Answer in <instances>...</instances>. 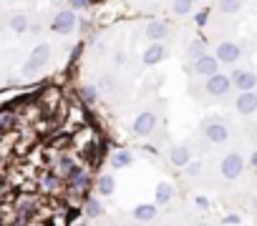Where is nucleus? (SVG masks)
I'll use <instances>...</instances> for the list:
<instances>
[{
    "label": "nucleus",
    "mask_w": 257,
    "mask_h": 226,
    "mask_svg": "<svg viewBox=\"0 0 257 226\" xmlns=\"http://www.w3.org/2000/svg\"><path fill=\"white\" fill-rule=\"evenodd\" d=\"M222 66H219V60L214 58V53H202L199 58H194V60H189V70H192V76L194 78H207V76H212V73H217Z\"/></svg>",
    "instance_id": "1a4fd4ad"
},
{
    "label": "nucleus",
    "mask_w": 257,
    "mask_h": 226,
    "mask_svg": "<svg viewBox=\"0 0 257 226\" xmlns=\"http://www.w3.org/2000/svg\"><path fill=\"white\" fill-rule=\"evenodd\" d=\"M51 46L48 43H38L33 50H31V56L26 58V63H23V68H21V76H26V78H33V76H38L48 63H51Z\"/></svg>",
    "instance_id": "39448f33"
},
{
    "label": "nucleus",
    "mask_w": 257,
    "mask_h": 226,
    "mask_svg": "<svg viewBox=\"0 0 257 226\" xmlns=\"http://www.w3.org/2000/svg\"><path fill=\"white\" fill-rule=\"evenodd\" d=\"M16 216H18L21 221H28V218L33 216V201H21L18 208H16Z\"/></svg>",
    "instance_id": "cd10ccee"
},
{
    "label": "nucleus",
    "mask_w": 257,
    "mask_h": 226,
    "mask_svg": "<svg viewBox=\"0 0 257 226\" xmlns=\"http://www.w3.org/2000/svg\"><path fill=\"white\" fill-rule=\"evenodd\" d=\"M103 204H101V198L98 196H88L86 198V204H83V214H86V218H98V216H103Z\"/></svg>",
    "instance_id": "5701e85b"
},
{
    "label": "nucleus",
    "mask_w": 257,
    "mask_h": 226,
    "mask_svg": "<svg viewBox=\"0 0 257 226\" xmlns=\"http://www.w3.org/2000/svg\"><path fill=\"white\" fill-rule=\"evenodd\" d=\"M0 226H3V221H0Z\"/></svg>",
    "instance_id": "4c0bfd02"
},
{
    "label": "nucleus",
    "mask_w": 257,
    "mask_h": 226,
    "mask_svg": "<svg viewBox=\"0 0 257 226\" xmlns=\"http://www.w3.org/2000/svg\"><path fill=\"white\" fill-rule=\"evenodd\" d=\"M232 83H229V76L217 70L207 78H202V93L209 98V100H227L232 96Z\"/></svg>",
    "instance_id": "20e7f679"
},
{
    "label": "nucleus",
    "mask_w": 257,
    "mask_h": 226,
    "mask_svg": "<svg viewBox=\"0 0 257 226\" xmlns=\"http://www.w3.org/2000/svg\"><path fill=\"white\" fill-rule=\"evenodd\" d=\"M157 124H159V113L154 110V108H147V110H142L139 116L134 118V136H139V138H147V136H152L154 134V128H157Z\"/></svg>",
    "instance_id": "9d476101"
},
{
    "label": "nucleus",
    "mask_w": 257,
    "mask_h": 226,
    "mask_svg": "<svg viewBox=\"0 0 257 226\" xmlns=\"http://www.w3.org/2000/svg\"><path fill=\"white\" fill-rule=\"evenodd\" d=\"M194 226H214V224H207V221H202V224H194Z\"/></svg>",
    "instance_id": "72a5a7b5"
},
{
    "label": "nucleus",
    "mask_w": 257,
    "mask_h": 226,
    "mask_svg": "<svg viewBox=\"0 0 257 226\" xmlns=\"http://www.w3.org/2000/svg\"><path fill=\"white\" fill-rule=\"evenodd\" d=\"M234 90H257V70L249 66H232L227 73Z\"/></svg>",
    "instance_id": "423d86ee"
},
{
    "label": "nucleus",
    "mask_w": 257,
    "mask_h": 226,
    "mask_svg": "<svg viewBox=\"0 0 257 226\" xmlns=\"http://www.w3.org/2000/svg\"><path fill=\"white\" fill-rule=\"evenodd\" d=\"M194 206H197V208H209V201H207L204 196H197V198H194Z\"/></svg>",
    "instance_id": "2f4dec72"
},
{
    "label": "nucleus",
    "mask_w": 257,
    "mask_h": 226,
    "mask_svg": "<svg viewBox=\"0 0 257 226\" xmlns=\"http://www.w3.org/2000/svg\"><path fill=\"white\" fill-rule=\"evenodd\" d=\"M209 48H207V43L202 40V38H192L189 43H187V48H184V56H187V60H194V58H199L202 53H207Z\"/></svg>",
    "instance_id": "b1692460"
},
{
    "label": "nucleus",
    "mask_w": 257,
    "mask_h": 226,
    "mask_svg": "<svg viewBox=\"0 0 257 226\" xmlns=\"http://www.w3.org/2000/svg\"><path fill=\"white\" fill-rule=\"evenodd\" d=\"M167 158H169V164H172L174 168H184V166L194 158V151H192L189 144H179V146H172V148H169Z\"/></svg>",
    "instance_id": "f8f14e48"
},
{
    "label": "nucleus",
    "mask_w": 257,
    "mask_h": 226,
    "mask_svg": "<svg viewBox=\"0 0 257 226\" xmlns=\"http://www.w3.org/2000/svg\"><path fill=\"white\" fill-rule=\"evenodd\" d=\"M214 58L219 60V66H237L244 56H247V46L242 40H234V38H224L214 46Z\"/></svg>",
    "instance_id": "7ed1b4c3"
},
{
    "label": "nucleus",
    "mask_w": 257,
    "mask_h": 226,
    "mask_svg": "<svg viewBox=\"0 0 257 226\" xmlns=\"http://www.w3.org/2000/svg\"><path fill=\"white\" fill-rule=\"evenodd\" d=\"M234 131L237 128L227 116H209L199 126V141L204 144V148H222L234 138Z\"/></svg>",
    "instance_id": "f257e3e1"
},
{
    "label": "nucleus",
    "mask_w": 257,
    "mask_h": 226,
    "mask_svg": "<svg viewBox=\"0 0 257 226\" xmlns=\"http://www.w3.org/2000/svg\"><path fill=\"white\" fill-rule=\"evenodd\" d=\"M108 164H111V168H128L134 164V154L128 151V148H118V151H113L111 154V158H108Z\"/></svg>",
    "instance_id": "a211bd4d"
},
{
    "label": "nucleus",
    "mask_w": 257,
    "mask_h": 226,
    "mask_svg": "<svg viewBox=\"0 0 257 226\" xmlns=\"http://www.w3.org/2000/svg\"><path fill=\"white\" fill-rule=\"evenodd\" d=\"M194 8H197L194 0H172V16H177V18H189L194 13Z\"/></svg>",
    "instance_id": "4be33fe9"
},
{
    "label": "nucleus",
    "mask_w": 257,
    "mask_h": 226,
    "mask_svg": "<svg viewBox=\"0 0 257 226\" xmlns=\"http://www.w3.org/2000/svg\"><path fill=\"white\" fill-rule=\"evenodd\" d=\"M0 36H3V20H0Z\"/></svg>",
    "instance_id": "f704fd0d"
},
{
    "label": "nucleus",
    "mask_w": 257,
    "mask_h": 226,
    "mask_svg": "<svg viewBox=\"0 0 257 226\" xmlns=\"http://www.w3.org/2000/svg\"><path fill=\"white\" fill-rule=\"evenodd\" d=\"M76 26H78V16H76V10H71V8H61V10L53 16V20H51V28H53V33H58V36H71V33L76 30Z\"/></svg>",
    "instance_id": "6e6552de"
},
{
    "label": "nucleus",
    "mask_w": 257,
    "mask_h": 226,
    "mask_svg": "<svg viewBox=\"0 0 257 226\" xmlns=\"http://www.w3.org/2000/svg\"><path fill=\"white\" fill-rule=\"evenodd\" d=\"M8 28H11V33L13 36H26L28 30H31V18H28V13L26 10H11L8 13Z\"/></svg>",
    "instance_id": "ddd939ff"
},
{
    "label": "nucleus",
    "mask_w": 257,
    "mask_h": 226,
    "mask_svg": "<svg viewBox=\"0 0 257 226\" xmlns=\"http://www.w3.org/2000/svg\"><path fill=\"white\" fill-rule=\"evenodd\" d=\"M91 3H93V0H68V8L76 10V13H81V10L91 8Z\"/></svg>",
    "instance_id": "7c9ffc66"
},
{
    "label": "nucleus",
    "mask_w": 257,
    "mask_h": 226,
    "mask_svg": "<svg viewBox=\"0 0 257 226\" xmlns=\"http://www.w3.org/2000/svg\"><path fill=\"white\" fill-rule=\"evenodd\" d=\"M96 191H98V196H113V191H116L113 174H101L98 181H96Z\"/></svg>",
    "instance_id": "412c9836"
},
{
    "label": "nucleus",
    "mask_w": 257,
    "mask_h": 226,
    "mask_svg": "<svg viewBox=\"0 0 257 226\" xmlns=\"http://www.w3.org/2000/svg\"><path fill=\"white\" fill-rule=\"evenodd\" d=\"M76 226H86V221H81V224H76Z\"/></svg>",
    "instance_id": "c9c22d12"
},
{
    "label": "nucleus",
    "mask_w": 257,
    "mask_h": 226,
    "mask_svg": "<svg viewBox=\"0 0 257 226\" xmlns=\"http://www.w3.org/2000/svg\"><path fill=\"white\" fill-rule=\"evenodd\" d=\"M167 56H169L167 43H164V40H157V43H149V48H147L144 56H142V63H144V66H159Z\"/></svg>",
    "instance_id": "4468645a"
},
{
    "label": "nucleus",
    "mask_w": 257,
    "mask_h": 226,
    "mask_svg": "<svg viewBox=\"0 0 257 226\" xmlns=\"http://www.w3.org/2000/svg\"><path fill=\"white\" fill-rule=\"evenodd\" d=\"M73 168H76V161H73L71 156H58V161H56V174H58L61 178H66Z\"/></svg>",
    "instance_id": "a878e982"
},
{
    "label": "nucleus",
    "mask_w": 257,
    "mask_h": 226,
    "mask_svg": "<svg viewBox=\"0 0 257 226\" xmlns=\"http://www.w3.org/2000/svg\"><path fill=\"white\" fill-rule=\"evenodd\" d=\"M214 8H217L219 16H224V18H234V16H239V13L244 10V0H217Z\"/></svg>",
    "instance_id": "dca6fc26"
},
{
    "label": "nucleus",
    "mask_w": 257,
    "mask_h": 226,
    "mask_svg": "<svg viewBox=\"0 0 257 226\" xmlns=\"http://www.w3.org/2000/svg\"><path fill=\"white\" fill-rule=\"evenodd\" d=\"M108 226H116V224H108Z\"/></svg>",
    "instance_id": "e433bc0d"
},
{
    "label": "nucleus",
    "mask_w": 257,
    "mask_h": 226,
    "mask_svg": "<svg viewBox=\"0 0 257 226\" xmlns=\"http://www.w3.org/2000/svg\"><path fill=\"white\" fill-rule=\"evenodd\" d=\"M169 33H172V26L167 23V20H149L147 26H144V38L149 40V43H157V40H167L169 38Z\"/></svg>",
    "instance_id": "9b49d317"
},
{
    "label": "nucleus",
    "mask_w": 257,
    "mask_h": 226,
    "mask_svg": "<svg viewBox=\"0 0 257 226\" xmlns=\"http://www.w3.org/2000/svg\"><path fill=\"white\" fill-rule=\"evenodd\" d=\"M172 198H174V186L169 181H159L157 184V191H154V204L157 206H167Z\"/></svg>",
    "instance_id": "6ab92c4d"
},
{
    "label": "nucleus",
    "mask_w": 257,
    "mask_h": 226,
    "mask_svg": "<svg viewBox=\"0 0 257 226\" xmlns=\"http://www.w3.org/2000/svg\"><path fill=\"white\" fill-rule=\"evenodd\" d=\"M132 216H134L139 224H149V221H154V218L159 216V208H157V204H139V206H134Z\"/></svg>",
    "instance_id": "f3484780"
},
{
    "label": "nucleus",
    "mask_w": 257,
    "mask_h": 226,
    "mask_svg": "<svg viewBox=\"0 0 257 226\" xmlns=\"http://www.w3.org/2000/svg\"><path fill=\"white\" fill-rule=\"evenodd\" d=\"M66 178H68V186H71L73 194H86L88 186H91V176H88V171H83V168H78V166H76Z\"/></svg>",
    "instance_id": "2eb2a0df"
},
{
    "label": "nucleus",
    "mask_w": 257,
    "mask_h": 226,
    "mask_svg": "<svg viewBox=\"0 0 257 226\" xmlns=\"http://www.w3.org/2000/svg\"><path fill=\"white\" fill-rule=\"evenodd\" d=\"M16 124V110L13 108H0V134L11 131Z\"/></svg>",
    "instance_id": "393cba45"
},
{
    "label": "nucleus",
    "mask_w": 257,
    "mask_h": 226,
    "mask_svg": "<svg viewBox=\"0 0 257 226\" xmlns=\"http://www.w3.org/2000/svg\"><path fill=\"white\" fill-rule=\"evenodd\" d=\"M194 3H197V0H194Z\"/></svg>",
    "instance_id": "58836bf2"
},
{
    "label": "nucleus",
    "mask_w": 257,
    "mask_h": 226,
    "mask_svg": "<svg viewBox=\"0 0 257 226\" xmlns=\"http://www.w3.org/2000/svg\"><path fill=\"white\" fill-rule=\"evenodd\" d=\"M43 188L46 191H58L61 188V176L58 174H46L43 176Z\"/></svg>",
    "instance_id": "c85d7f7f"
},
{
    "label": "nucleus",
    "mask_w": 257,
    "mask_h": 226,
    "mask_svg": "<svg viewBox=\"0 0 257 226\" xmlns=\"http://www.w3.org/2000/svg\"><path fill=\"white\" fill-rule=\"evenodd\" d=\"M232 108L239 118H254L257 116V90H237L232 98Z\"/></svg>",
    "instance_id": "0eeeda50"
},
{
    "label": "nucleus",
    "mask_w": 257,
    "mask_h": 226,
    "mask_svg": "<svg viewBox=\"0 0 257 226\" xmlns=\"http://www.w3.org/2000/svg\"><path fill=\"white\" fill-rule=\"evenodd\" d=\"M98 96H101V90H98V86H93V83H83V86L78 88V98H81L86 106H96V103H98Z\"/></svg>",
    "instance_id": "aec40b11"
},
{
    "label": "nucleus",
    "mask_w": 257,
    "mask_h": 226,
    "mask_svg": "<svg viewBox=\"0 0 257 226\" xmlns=\"http://www.w3.org/2000/svg\"><path fill=\"white\" fill-rule=\"evenodd\" d=\"M204 174V164L202 161H189L187 166H184V176H187V181H199V176Z\"/></svg>",
    "instance_id": "bb28decb"
},
{
    "label": "nucleus",
    "mask_w": 257,
    "mask_h": 226,
    "mask_svg": "<svg viewBox=\"0 0 257 226\" xmlns=\"http://www.w3.org/2000/svg\"><path fill=\"white\" fill-rule=\"evenodd\" d=\"M247 171V156L242 148H227L217 158V181L219 184H237Z\"/></svg>",
    "instance_id": "f03ea898"
},
{
    "label": "nucleus",
    "mask_w": 257,
    "mask_h": 226,
    "mask_svg": "<svg viewBox=\"0 0 257 226\" xmlns=\"http://www.w3.org/2000/svg\"><path fill=\"white\" fill-rule=\"evenodd\" d=\"M192 18H194V26H197V28H204V26L209 23V10H199V13H192Z\"/></svg>",
    "instance_id": "c756f323"
},
{
    "label": "nucleus",
    "mask_w": 257,
    "mask_h": 226,
    "mask_svg": "<svg viewBox=\"0 0 257 226\" xmlns=\"http://www.w3.org/2000/svg\"><path fill=\"white\" fill-rule=\"evenodd\" d=\"M126 63V56L123 53H113V66H123Z\"/></svg>",
    "instance_id": "473e14b6"
}]
</instances>
